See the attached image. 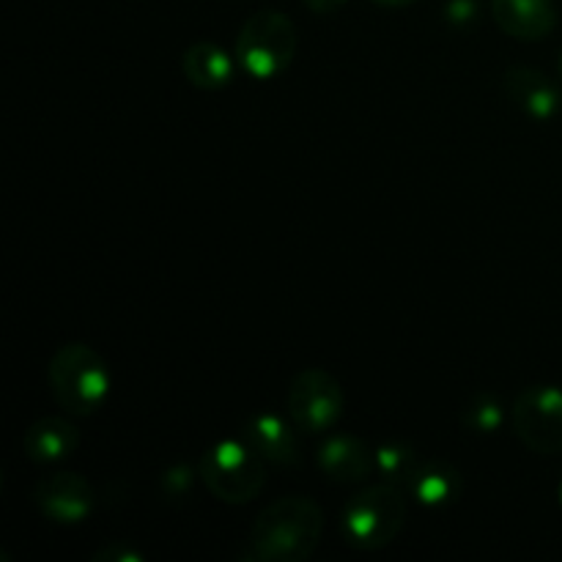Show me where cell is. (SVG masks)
Wrapping results in <instances>:
<instances>
[{"instance_id": "cell-4", "label": "cell", "mask_w": 562, "mask_h": 562, "mask_svg": "<svg viewBox=\"0 0 562 562\" xmlns=\"http://www.w3.org/2000/svg\"><path fill=\"white\" fill-rule=\"evenodd\" d=\"M198 477L220 503L247 505L267 486V461L245 439H223L201 456Z\"/></svg>"}, {"instance_id": "cell-5", "label": "cell", "mask_w": 562, "mask_h": 562, "mask_svg": "<svg viewBox=\"0 0 562 562\" xmlns=\"http://www.w3.org/2000/svg\"><path fill=\"white\" fill-rule=\"evenodd\" d=\"M406 525V497L404 488L393 483H376L366 486L349 499L344 508V527L346 541L362 552H379L398 541Z\"/></svg>"}, {"instance_id": "cell-18", "label": "cell", "mask_w": 562, "mask_h": 562, "mask_svg": "<svg viewBox=\"0 0 562 562\" xmlns=\"http://www.w3.org/2000/svg\"><path fill=\"white\" fill-rule=\"evenodd\" d=\"M195 475L198 470H190L184 464L170 467L162 475V494L165 497H187L192 492V486H195Z\"/></svg>"}, {"instance_id": "cell-21", "label": "cell", "mask_w": 562, "mask_h": 562, "mask_svg": "<svg viewBox=\"0 0 562 562\" xmlns=\"http://www.w3.org/2000/svg\"><path fill=\"white\" fill-rule=\"evenodd\" d=\"M302 3H305L313 14H333V11L344 9L349 0H302Z\"/></svg>"}, {"instance_id": "cell-23", "label": "cell", "mask_w": 562, "mask_h": 562, "mask_svg": "<svg viewBox=\"0 0 562 562\" xmlns=\"http://www.w3.org/2000/svg\"><path fill=\"white\" fill-rule=\"evenodd\" d=\"M560 75H562V53H560Z\"/></svg>"}, {"instance_id": "cell-3", "label": "cell", "mask_w": 562, "mask_h": 562, "mask_svg": "<svg viewBox=\"0 0 562 562\" xmlns=\"http://www.w3.org/2000/svg\"><path fill=\"white\" fill-rule=\"evenodd\" d=\"M300 33L294 20L278 9L252 11L236 36V64L252 80H274L294 60Z\"/></svg>"}, {"instance_id": "cell-1", "label": "cell", "mask_w": 562, "mask_h": 562, "mask_svg": "<svg viewBox=\"0 0 562 562\" xmlns=\"http://www.w3.org/2000/svg\"><path fill=\"white\" fill-rule=\"evenodd\" d=\"M324 510L316 499L280 497L256 516L250 530V560L302 562L322 543Z\"/></svg>"}, {"instance_id": "cell-8", "label": "cell", "mask_w": 562, "mask_h": 562, "mask_svg": "<svg viewBox=\"0 0 562 562\" xmlns=\"http://www.w3.org/2000/svg\"><path fill=\"white\" fill-rule=\"evenodd\" d=\"M38 514L55 525H82L97 508V492L77 472H49L33 488Z\"/></svg>"}, {"instance_id": "cell-16", "label": "cell", "mask_w": 562, "mask_h": 562, "mask_svg": "<svg viewBox=\"0 0 562 562\" xmlns=\"http://www.w3.org/2000/svg\"><path fill=\"white\" fill-rule=\"evenodd\" d=\"M417 461H420V453L404 442H387L376 450V472L398 488H406Z\"/></svg>"}, {"instance_id": "cell-20", "label": "cell", "mask_w": 562, "mask_h": 562, "mask_svg": "<svg viewBox=\"0 0 562 562\" xmlns=\"http://www.w3.org/2000/svg\"><path fill=\"white\" fill-rule=\"evenodd\" d=\"M445 14H448V20L453 22V25H470L472 20H475V14H477V5H475V0H450L448 3V11H445Z\"/></svg>"}, {"instance_id": "cell-13", "label": "cell", "mask_w": 562, "mask_h": 562, "mask_svg": "<svg viewBox=\"0 0 562 562\" xmlns=\"http://www.w3.org/2000/svg\"><path fill=\"white\" fill-rule=\"evenodd\" d=\"M80 448V431L71 420L58 415L38 417L22 434V453L36 464H55L69 459Z\"/></svg>"}, {"instance_id": "cell-14", "label": "cell", "mask_w": 562, "mask_h": 562, "mask_svg": "<svg viewBox=\"0 0 562 562\" xmlns=\"http://www.w3.org/2000/svg\"><path fill=\"white\" fill-rule=\"evenodd\" d=\"M461 488H464V481L453 464H448L445 459H423L420 456L404 492H409L426 508H442V505L459 499Z\"/></svg>"}, {"instance_id": "cell-19", "label": "cell", "mask_w": 562, "mask_h": 562, "mask_svg": "<svg viewBox=\"0 0 562 562\" xmlns=\"http://www.w3.org/2000/svg\"><path fill=\"white\" fill-rule=\"evenodd\" d=\"M97 562H143V554L137 549H132L126 541H113L104 543L97 554H93Z\"/></svg>"}, {"instance_id": "cell-12", "label": "cell", "mask_w": 562, "mask_h": 562, "mask_svg": "<svg viewBox=\"0 0 562 562\" xmlns=\"http://www.w3.org/2000/svg\"><path fill=\"white\" fill-rule=\"evenodd\" d=\"M492 16L499 31L519 42H541L560 20L554 0H492Z\"/></svg>"}, {"instance_id": "cell-2", "label": "cell", "mask_w": 562, "mask_h": 562, "mask_svg": "<svg viewBox=\"0 0 562 562\" xmlns=\"http://www.w3.org/2000/svg\"><path fill=\"white\" fill-rule=\"evenodd\" d=\"M49 393L69 415H93L108 401L110 368L97 349L86 344H64L47 366Z\"/></svg>"}, {"instance_id": "cell-15", "label": "cell", "mask_w": 562, "mask_h": 562, "mask_svg": "<svg viewBox=\"0 0 562 562\" xmlns=\"http://www.w3.org/2000/svg\"><path fill=\"white\" fill-rule=\"evenodd\" d=\"M181 71L190 86L201 88V91H220L234 80L236 64L228 49H223L220 44L195 42L181 55Z\"/></svg>"}, {"instance_id": "cell-17", "label": "cell", "mask_w": 562, "mask_h": 562, "mask_svg": "<svg viewBox=\"0 0 562 562\" xmlns=\"http://www.w3.org/2000/svg\"><path fill=\"white\" fill-rule=\"evenodd\" d=\"M461 423L472 434H494L505 423V409L494 393L472 395L470 404L461 409Z\"/></svg>"}, {"instance_id": "cell-11", "label": "cell", "mask_w": 562, "mask_h": 562, "mask_svg": "<svg viewBox=\"0 0 562 562\" xmlns=\"http://www.w3.org/2000/svg\"><path fill=\"white\" fill-rule=\"evenodd\" d=\"M294 423H285L280 415L272 412H261V415H252L245 423V431L241 439L261 456L267 464L272 467H291L300 464V439H296Z\"/></svg>"}, {"instance_id": "cell-10", "label": "cell", "mask_w": 562, "mask_h": 562, "mask_svg": "<svg viewBox=\"0 0 562 562\" xmlns=\"http://www.w3.org/2000/svg\"><path fill=\"white\" fill-rule=\"evenodd\" d=\"M316 461L324 477L344 483V486L368 481L376 472V450H371L360 437H351V434H333L318 448Z\"/></svg>"}, {"instance_id": "cell-24", "label": "cell", "mask_w": 562, "mask_h": 562, "mask_svg": "<svg viewBox=\"0 0 562 562\" xmlns=\"http://www.w3.org/2000/svg\"><path fill=\"white\" fill-rule=\"evenodd\" d=\"M560 503H562V488H560Z\"/></svg>"}, {"instance_id": "cell-22", "label": "cell", "mask_w": 562, "mask_h": 562, "mask_svg": "<svg viewBox=\"0 0 562 562\" xmlns=\"http://www.w3.org/2000/svg\"><path fill=\"white\" fill-rule=\"evenodd\" d=\"M376 5H384V9H406V5L417 3V0H373Z\"/></svg>"}, {"instance_id": "cell-6", "label": "cell", "mask_w": 562, "mask_h": 562, "mask_svg": "<svg viewBox=\"0 0 562 562\" xmlns=\"http://www.w3.org/2000/svg\"><path fill=\"white\" fill-rule=\"evenodd\" d=\"M346 409V395L338 379L324 368H305L296 373L285 393V415L296 431L318 434L333 431Z\"/></svg>"}, {"instance_id": "cell-7", "label": "cell", "mask_w": 562, "mask_h": 562, "mask_svg": "<svg viewBox=\"0 0 562 562\" xmlns=\"http://www.w3.org/2000/svg\"><path fill=\"white\" fill-rule=\"evenodd\" d=\"M516 437L538 456L562 453V390L554 384H536L516 395L510 409Z\"/></svg>"}, {"instance_id": "cell-9", "label": "cell", "mask_w": 562, "mask_h": 562, "mask_svg": "<svg viewBox=\"0 0 562 562\" xmlns=\"http://www.w3.org/2000/svg\"><path fill=\"white\" fill-rule=\"evenodd\" d=\"M503 91L516 108L536 121H549L560 113L562 93L558 82L532 66H510L503 75Z\"/></svg>"}]
</instances>
